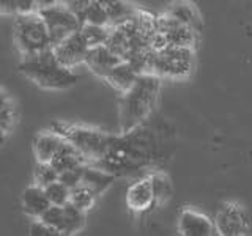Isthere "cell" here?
<instances>
[{"label":"cell","mask_w":252,"mask_h":236,"mask_svg":"<svg viewBox=\"0 0 252 236\" xmlns=\"http://www.w3.org/2000/svg\"><path fill=\"white\" fill-rule=\"evenodd\" d=\"M158 154L156 137L152 129L142 124L122 136H110L106 154L93 165L112 173L114 177H129L152 165Z\"/></svg>","instance_id":"obj_1"},{"label":"cell","mask_w":252,"mask_h":236,"mask_svg":"<svg viewBox=\"0 0 252 236\" xmlns=\"http://www.w3.org/2000/svg\"><path fill=\"white\" fill-rule=\"evenodd\" d=\"M161 81L153 73H142L129 90L122 93L120 101V129L128 132L147 120L159 96Z\"/></svg>","instance_id":"obj_2"},{"label":"cell","mask_w":252,"mask_h":236,"mask_svg":"<svg viewBox=\"0 0 252 236\" xmlns=\"http://www.w3.org/2000/svg\"><path fill=\"white\" fill-rule=\"evenodd\" d=\"M19 71L33 84L46 90H66L77 82L76 73L62 65L54 55L52 47L35 55L22 57Z\"/></svg>","instance_id":"obj_3"},{"label":"cell","mask_w":252,"mask_h":236,"mask_svg":"<svg viewBox=\"0 0 252 236\" xmlns=\"http://www.w3.org/2000/svg\"><path fill=\"white\" fill-rule=\"evenodd\" d=\"M51 131L60 134V136L73 144L79 151L82 153L89 164H94L106 154L110 136L104 134L99 129L90 128V126H81V124H65L55 121L51 124Z\"/></svg>","instance_id":"obj_4"},{"label":"cell","mask_w":252,"mask_h":236,"mask_svg":"<svg viewBox=\"0 0 252 236\" xmlns=\"http://www.w3.org/2000/svg\"><path fill=\"white\" fill-rule=\"evenodd\" d=\"M14 43L22 57L35 55L52 47L49 31L39 13L16 14L14 19Z\"/></svg>","instance_id":"obj_5"},{"label":"cell","mask_w":252,"mask_h":236,"mask_svg":"<svg viewBox=\"0 0 252 236\" xmlns=\"http://www.w3.org/2000/svg\"><path fill=\"white\" fill-rule=\"evenodd\" d=\"M194 54L188 46H165L155 52L152 73L159 77H186L192 71Z\"/></svg>","instance_id":"obj_6"},{"label":"cell","mask_w":252,"mask_h":236,"mask_svg":"<svg viewBox=\"0 0 252 236\" xmlns=\"http://www.w3.org/2000/svg\"><path fill=\"white\" fill-rule=\"evenodd\" d=\"M39 16L43 18L46 29L49 31L51 36V44L52 47L63 41L66 36H69L74 31L81 30L82 22L77 16L62 3H55L47 8H41L38 10Z\"/></svg>","instance_id":"obj_7"},{"label":"cell","mask_w":252,"mask_h":236,"mask_svg":"<svg viewBox=\"0 0 252 236\" xmlns=\"http://www.w3.org/2000/svg\"><path fill=\"white\" fill-rule=\"evenodd\" d=\"M216 230L224 236L244 235L249 228L248 212L240 203L228 202L224 203L216 214Z\"/></svg>","instance_id":"obj_8"},{"label":"cell","mask_w":252,"mask_h":236,"mask_svg":"<svg viewBox=\"0 0 252 236\" xmlns=\"http://www.w3.org/2000/svg\"><path fill=\"white\" fill-rule=\"evenodd\" d=\"M89 44L84 39L81 30L74 31L69 36H66L63 41L59 44H55L52 47L54 55L57 57V60L62 63L63 66H66L69 69H73L79 66L81 63L85 61L87 52H89Z\"/></svg>","instance_id":"obj_9"},{"label":"cell","mask_w":252,"mask_h":236,"mask_svg":"<svg viewBox=\"0 0 252 236\" xmlns=\"http://www.w3.org/2000/svg\"><path fill=\"white\" fill-rule=\"evenodd\" d=\"M156 30L165 38L169 46H188L192 47L197 38V31L185 26L172 16L165 14L156 18Z\"/></svg>","instance_id":"obj_10"},{"label":"cell","mask_w":252,"mask_h":236,"mask_svg":"<svg viewBox=\"0 0 252 236\" xmlns=\"http://www.w3.org/2000/svg\"><path fill=\"white\" fill-rule=\"evenodd\" d=\"M120 61L122 59L118 55H115L106 44H101V46L90 47L84 63L89 66V69L93 74L106 79V76L110 73V69Z\"/></svg>","instance_id":"obj_11"},{"label":"cell","mask_w":252,"mask_h":236,"mask_svg":"<svg viewBox=\"0 0 252 236\" xmlns=\"http://www.w3.org/2000/svg\"><path fill=\"white\" fill-rule=\"evenodd\" d=\"M178 230L186 236H210L215 233L216 227L207 216L192 209H185L180 214Z\"/></svg>","instance_id":"obj_12"},{"label":"cell","mask_w":252,"mask_h":236,"mask_svg":"<svg viewBox=\"0 0 252 236\" xmlns=\"http://www.w3.org/2000/svg\"><path fill=\"white\" fill-rule=\"evenodd\" d=\"M155 203L153 187L150 177L140 178L129 186L128 192H126V205L132 211H147Z\"/></svg>","instance_id":"obj_13"},{"label":"cell","mask_w":252,"mask_h":236,"mask_svg":"<svg viewBox=\"0 0 252 236\" xmlns=\"http://www.w3.org/2000/svg\"><path fill=\"white\" fill-rule=\"evenodd\" d=\"M49 206H51V202L44 192V187L38 186V184H32L24 189L22 209L29 217H32V219L41 217V214Z\"/></svg>","instance_id":"obj_14"},{"label":"cell","mask_w":252,"mask_h":236,"mask_svg":"<svg viewBox=\"0 0 252 236\" xmlns=\"http://www.w3.org/2000/svg\"><path fill=\"white\" fill-rule=\"evenodd\" d=\"M62 142L63 137L60 134L51 129L38 132L33 140V151L36 156V162H51L55 151L62 145Z\"/></svg>","instance_id":"obj_15"},{"label":"cell","mask_w":252,"mask_h":236,"mask_svg":"<svg viewBox=\"0 0 252 236\" xmlns=\"http://www.w3.org/2000/svg\"><path fill=\"white\" fill-rule=\"evenodd\" d=\"M51 164L60 173V172H65L68 169L77 167V165L89 164V161L85 159V157L82 156V153L79 151L73 144H69L68 140L63 139L62 145L59 147V149L55 151L54 157L51 159Z\"/></svg>","instance_id":"obj_16"},{"label":"cell","mask_w":252,"mask_h":236,"mask_svg":"<svg viewBox=\"0 0 252 236\" xmlns=\"http://www.w3.org/2000/svg\"><path fill=\"white\" fill-rule=\"evenodd\" d=\"M114 179H115V177L112 173L102 170L93 164H87L84 169V175H82L81 183L85 184L94 195L98 197L101 194H104L107 189L112 186Z\"/></svg>","instance_id":"obj_17"},{"label":"cell","mask_w":252,"mask_h":236,"mask_svg":"<svg viewBox=\"0 0 252 236\" xmlns=\"http://www.w3.org/2000/svg\"><path fill=\"white\" fill-rule=\"evenodd\" d=\"M139 77V73L129 61L122 60L120 63L110 69V73L106 76V81L114 87L115 90L120 93H125L126 90H129L132 84L136 82V79Z\"/></svg>","instance_id":"obj_18"},{"label":"cell","mask_w":252,"mask_h":236,"mask_svg":"<svg viewBox=\"0 0 252 236\" xmlns=\"http://www.w3.org/2000/svg\"><path fill=\"white\" fill-rule=\"evenodd\" d=\"M167 14L175 18L177 21H180L185 26L191 27L192 30H195L197 33L202 30V19L199 11L195 10V6L188 2V0H175L167 10Z\"/></svg>","instance_id":"obj_19"},{"label":"cell","mask_w":252,"mask_h":236,"mask_svg":"<svg viewBox=\"0 0 252 236\" xmlns=\"http://www.w3.org/2000/svg\"><path fill=\"white\" fill-rule=\"evenodd\" d=\"M101 3L104 5L107 11L110 26H117V24L132 18L137 13L136 8L126 2V0H102Z\"/></svg>","instance_id":"obj_20"},{"label":"cell","mask_w":252,"mask_h":236,"mask_svg":"<svg viewBox=\"0 0 252 236\" xmlns=\"http://www.w3.org/2000/svg\"><path fill=\"white\" fill-rule=\"evenodd\" d=\"M109 31H110V26H94V24H89V22H84L81 27V33L87 44H89V47L106 44L109 38Z\"/></svg>","instance_id":"obj_21"},{"label":"cell","mask_w":252,"mask_h":236,"mask_svg":"<svg viewBox=\"0 0 252 236\" xmlns=\"http://www.w3.org/2000/svg\"><path fill=\"white\" fill-rule=\"evenodd\" d=\"M63 208H65V216H66L65 236L76 235L77 232H81L84 228V225H85V211L79 209L71 202L63 205Z\"/></svg>","instance_id":"obj_22"},{"label":"cell","mask_w":252,"mask_h":236,"mask_svg":"<svg viewBox=\"0 0 252 236\" xmlns=\"http://www.w3.org/2000/svg\"><path fill=\"white\" fill-rule=\"evenodd\" d=\"M94 200H96V195H94L89 187L85 184H77L74 186L73 189H69V202L77 206L79 209L82 211H89L93 205H94Z\"/></svg>","instance_id":"obj_23"},{"label":"cell","mask_w":252,"mask_h":236,"mask_svg":"<svg viewBox=\"0 0 252 236\" xmlns=\"http://www.w3.org/2000/svg\"><path fill=\"white\" fill-rule=\"evenodd\" d=\"M46 224H49L51 227H54L55 230H57L60 235L65 236V230H66V216H65V208L59 206V205H51L49 208H47L41 217Z\"/></svg>","instance_id":"obj_24"},{"label":"cell","mask_w":252,"mask_h":236,"mask_svg":"<svg viewBox=\"0 0 252 236\" xmlns=\"http://www.w3.org/2000/svg\"><path fill=\"white\" fill-rule=\"evenodd\" d=\"M84 22L89 24H94V26H110L109 22V16L104 5H102L99 0H93V2L89 5V8L84 13Z\"/></svg>","instance_id":"obj_25"},{"label":"cell","mask_w":252,"mask_h":236,"mask_svg":"<svg viewBox=\"0 0 252 236\" xmlns=\"http://www.w3.org/2000/svg\"><path fill=\"white\" fill-rule=\"evenodd\" d=\"M33 179H35V184L46 187L47 184H51L54 181L59 179V172L51 162H36Z\"/></svg>","instance_id":"obj_26"},{"label":"cell","mask_w":252,"mask_h":236,"mask_svg":"<svg viewBox=\"0 0 252 236\" xmlns=\"http://www.w3.org/2000/svg\"><path fill=\"white\" fill-rule=\"evenodd\" d=\"M44 192L47 195V199H49L51 205H65L69 202V189L62 183V181H54V183L47 184L44 187Z\"/></svg>","instance_id":"obj_27"},{"label":"cell","mask_w":252,"mask_h":236,"mask_svg":"<svg viewBox=\"0 0 252 236\" xmlns=\"http://www.w3.org/2000/svg\"><path fill=\"white\" fill-rule=\"evenodd\" d=\"M150 179H152L155 202L162 203L164 200H167L170 197V192H172L170 181L167 179V177H164L162 173H155V175L150 177Z\"/></svg>","instance_id":"obj_28"},{"label":"cell","mask_w":252,"mask_h":236,"mask_svg":"<svg viewBox=\"0 0 252 236\" xmlns=\"http://www.w3.org/2000/svg\"><path fill=\"white\" fill-rule=\"evenodd\" d=\"M14 121V106L6 93L0 91V129L8 131Z\"/></svg>","instance_id":"obj_29"},{"label":"cell","mask_w":252,"mask_h":236,"mask_svg":"<svg viewBox=\"0 0 252 236\" xmlns=\"http://www.w3.org/2000/svg\"><path fill=\"white\" fill-rule=\"evenodd\" d=\"M85 165H87V164H85ZM85 165H77V167L68 169V170H65V172H60V173H59V181H62V183L65 184L68 189H73L74 186L81 184Z\"/></svg>","instance_id":"obj_30"},{"label":"cell","mask_w":252,"mask_h":236,"mask_svg":"<svg viewBox=\"0 0 252 236\" xmlns=\"http://www.w3.org/2000/svg\"><path fill=\"white\" fill-rule=\"evenodd\" d=\"M32 236H60V233L55 230L54 227L46 224L43 219H33L30 224V232Z\"/></svg>","instance_id":"obj_31"},{"label":"cell","mask_w":252,"mask_h":236,"mask_svg":"<svg viewBox=\"0 0 252 236\" xmlns=\"http://www.w3.org/2000/svg\"><path fill=\"white\" fill-rule=\"evenodd\" d=\"M93 2V0H59V3L65 5L66 8H69L71 11H73L81 22L84 21V13L85 10L89 8V5Z\"/></svg>","instance_id":"obj_32"},{"label":"cell","mask_w":252,"mask_h":236,"mask_svg":"<svg viewBox=\"0 0 252 236\" xmlns=\"http://www.w3.org/2000/svg\"><path fill=\"white\" fill-rule=\"evenodd\" d=\"M32 13H38V5L35 0H16V14Z\"/></svg>","instance_id":"obj_33"},{"label":"cell","mask_w":252,"mask_h":236,"mask_svg":"<svg viewBox=\"0 0 252 236\" xmlns=\"http://www.w3.org/2000/svg\"><path fill=\"white\" fill-rule=\"evenodd\" d=\"M0 13L16 14V0H0Z\"/></svg>","instance_id":"obj_34"},{"label":"cell","mask_w":252,"mask_h":236,"mask_svg":"<svg viewBox=\"0 0 252 236\" xmlns=\"http://www.w3.org/2000/svg\"><path fill=\"white\" fill-rule=\"evenodd\" d=\"M36 5H38V10H41V8H47L51 5H55L59 3V0H35Z\"/></svg>","instance_id":"obj_35"},{"label":"cell","mask_w":252,"mask_h":236,"mask_svg":"<svg viewBox=\"0 0 252 236\" xmlns=\"http://www.w3.org/2000/svg\"><path fill=\"white\" fill-rule=\"evenodd\" d=\"M5 139H6V131H2V129H0V145L3 144Z\"/></svg>","instance_id":"obj_36"},{"label":"cell","mask_w":252,"mask_h":236,"mask_svg":"<svg viewBox=\"0 0 252 236\" xmlns=\"http://www.w3.org/2000/svg\"><path fill=\"white\" fill-rule=\"evenodd\" d=\"M99 2H102V0H99Z\"/></svg>","instance_id":"obj_37"}]
</instances>
